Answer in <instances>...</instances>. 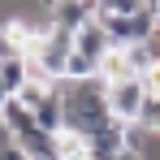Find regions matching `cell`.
Returning a JSON list of instances; mask_svg holds the SVG:
<instances>
[{
  "label": "cell",
  "instance_id": "8992f818",
  "mask_svg": "<svg viewBox=\"0 0 160 160\" xmlns=\"http://www.w3.org/2000/svg\"><path fill=\"white\" fill-rule=\"evenodd\" d=\"M143 9H156L152 0H100V18H130Z\"/></svg>",
  "mask_w": 160,
  "mask_h": 160
},
{
  "label": "cell",
  "instance_id": "30bf717a",
  "mask_svg": "<svg viewBox=\"0 0 160 160\" xmlns=\"http://www.w3.org/2000/svg\"><path fill=\"white\" fill-rule=\"evenodd\" d=\"M9 100H13V91H9V87H4V82H0V108L9 104Z\"/></svg>",
  "mask_w": 160,
  "mask_h": 160
},
{
  "label": "cell",
  "instance_id": "277c9868",
  "mask_svg": "<svg viewBox=\"0 0 160 160\" xmlns=\"http://www.w3.org/2000/svg\"><path fill=\"white\" fill-rule=\"evenodd\" d=\"M35 121H39V130H48V134H61V130H65V100H61L56 82H52V91H48V100L35 108Z\"/></svg>",
  "mask_w": 160,
  "mask_h": 160
},
{
  "label": "cell",
  "instance_id": "7a4b0ae2",
  "mask_svg": "<svg viewBox=\"0 0 160 160\" xmlns=\"http://www.w3.org/2000/svg\"><path fill=\"white\" fill-rule=\"evenodd\" d=\"M104 87H108V82H104ZM147 95H152V91H147V82H143V78L112 82V87H108V104H112V117H117L121 126H138Z\"/></svg>",
  "mask_w": 160,
  "mask_h": 160
},
{
  "label": "cell",
  "instance_id": "3957f363",
  "mask_svg": "<svg viewBox=\"0 0 160 160\" xmlns=\"http://www.w3.org/2000/svg\"><path fill=\"white\" fill-rule=\"evenodd\" d=\"M74 39H78V52L95 56V61H104L108 52H117V43H112V35L104 30V22L95 18V22H87L82 30H74Z\"/></svg>",
  "mask_w": 160,
  "mask_h": 160
},
{
  "label": "cell",
  "instance_id": "52a82bcc",
  "mask_svg": "<svg viewBox=\"0 0 160 160\" xmlns=\"http://www.w3.org/2000/svg\"><path fill=\"white\" fill-rule=\"evenodd\" d=\"M143 48H147V56H152V65H160V22H156V30L147 35V43H143Z\"/></svg>",
  "mask_w": 160,
  "mask_h": 160
},
{
  "label": "cell",
  "instance_id": "6da1fadb",
  "mask_svg": "<svg viewBox=\"0 0 160 160\" xmlns=\"http://www.w3.org/2000/svg\"><path fill=\"white\" fill-rule=\"evenodd\" d=\"M56 91H61V100H65V130L69 134L95 138V134H104V130L117 126L112 104H108V87L100 78L95 82H69V78H61Z\"/></svg>",
  "mask_w": 160,
  "mask_h": 160
},
{
  "label": "cell",
  "instance_id": "5b68a950",
  "mask_svg": "<svg viewBox=\"0 0 160 160\" xmlns=\"http://www.w3.org/2000/svg\"><path fill=\"white\" fill-rule=\"evenodd\" d=\"M0 112H4V126H9V134H13V138H18V134H26L30 126H39V121H35V112H30V108L22 104L18 95H13L9 104L0 108Z\"/></svg>",
  "mask_w": 160,
  "mask_h": 160
},
{
  "label": "cell",
  "instance_id": "ba28073f",
  "mask_svg": "<svg viewBox=\"0 0 160 160\" xmlns=\"http://www.w3.org/2000/svg\"><path fill=\"white\" fill-rule=\"evenodd\" d=\"M0 160H26V152H22L13 138H9V143H0Z\"/></svg>",
  "mask_w": 160,
  "mask_h": 160
},
{
  "label": "cell",
  "instance_id": "9c48e42d",
  "mask_svg": "<svg viewBox=\"0 0 160 160\" xmlns=\"http://www.w3.org/2000/svg\"><path fill=\"white\" fill-rule=\"evenodd\" d=\"M117 160H152V156H147V152H143L138 143H130V147H126V152H121Z\"/></svg>",
  "mask_w": 160,
  "mask_h": 160
},
{
  "label": "cell",
  "instance_id": "8fae6325",
  "mask_svg": "<svg viewBox=\"0 0 160 160\" xmlns=\"http://www.w3.org/2000/svg\"><path fill=\"white\" fill-rule=\"evenodd\" d=\"M13 134H9V126H4V112H0V143H9Z\"/></svg>",
  "mask_w": 160,
  "mask_h": 160
}]
</instances>
